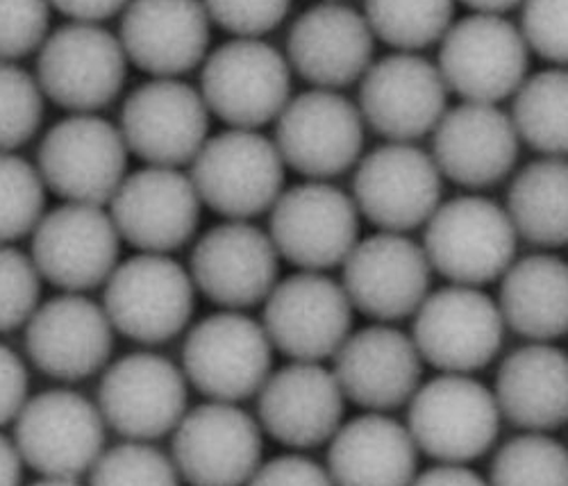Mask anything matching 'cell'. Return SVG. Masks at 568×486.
Returning a JSON list of instances; mask_svg holds the SVG:
<instances>
[{
  "label": "cell",
  "instance_id": "cell-27",
  "mask_svg": "<svg viewBox=\"0 0 568 486\" xmlns=\"http://www.w3.org/2000/svg\"><path fill=\"white\" fill-rule=\"evenodd\" d=\"M333 360L346 401L366 412L398 409L420 386L423 357L414 338L389 323L351 332Z\"/></svg>",
  "mask_w": 568,
  "mask_h": 486
},
{
  "label": "cell",
  "instance_id": "cell-33",
  "mask_svg": "<svg viewBox=\"0 0 568 486\" xmlns=\"http://www.w3.org/2000/svg\"><path fill=\"white\" fill-rule=\"evenodd\" d=\"M505 210L516 234L535 246H568V158H541L520 169Z\"/></svg>",
  "mask_w": 568,
  "mask_h": 486
},
{
  "label": "cell",
  "instance_id": "cell-41",
  "mask_svg": "<svg viewBox=\"0 0 568 486\" xmlns=\"http://www.w3.org/2000/svg\"><path fill=\"white\" fill-rule=\"evenodd\" d=\"M49 0H0V62L37 53L51 34Z\"/></svg>",
  "mask_w": 568,
  "mask_h": 486
},
{
  "label": "cell",
  "instance_id": "cell-13",
  "mask_svg": "<svg viewBox=\"0 0 568 486\" xmlns=\"http://www.w3.org/2000/svg\"><path fill=\"white\" fill-rule=\"evenodd\" d=\"M505 327L498 303L480 286L448 284L416 310L412 338L423 362L442 373L470 375L496 360Z\"/></svg>",
  "mask_w": 568,
  "mask_h": 486
},
{
  "label": "cell",
  "instance_id": "cell-17",
  "mask_svg": "<svg viewBox=\"0 0 568 486\" xmlns=\"http://www.w3.org/2000/svg\"><path fill=\"white\" fill-rule=\"evenodd\" d=\"M121 241L105 207L62 203L34 227L30 257L41 280L64 294H87L105 286L119 266Z\"/></svg>",
  "mask_w": 568,
  "mask_h": 486
},
{
  "label": "cell",
  "instance_id": "cell-29",
  "mask_svg": "<svg viewBox=\"0 0 568 486\" xmlns=\"http://www.w3.org/2000/svg\"><path fill=\"white\" fill-rule=\"evenodd\" d=\"M518 143L507 112L498 105L464 101L435 128L430 155L450 182L464 189H487L514 171Z\"/></svg>",
  "mask_w": 568,
  "mask_h": 486
},
{
  "label": "cell",
  "instance_id": "cell-26",
  "mask_svg": "<svg viewBox=\"0 0 568 486\" xmlns=\"http://www.w3.org/2000/svg\"><path fill=\"white\" fill-rule=\"evenodd\" d=\"M212 21L203 0H130L119 41L128 62L151 78H184L210 55Z\"/></svg>",
  "mask_w": 568,
  "mask_h": 486
},
{
  "label": "cell",
  "instance_id": "cell-43",
  "mask_svg": "<svg viewBox=\"0 0 568 486\" xmlns=\"http://www.w3.org/2000/svg\"><path fill=\"white\" fill-rule=\"evenodd\" d=\"M294 0H203L207 17L232 37L262 39L287 19Z\"/></svg>",
  "mask_w": 568,
  "mask_h": 486
},
{
  "label": "cell",
  "instance_id": "cell-5",
  "mask_svg": "<svg viewBox=\"0 0 568 486\" xmlns=\"http://www.w3.org/2000/svg\"><path fill=\"white\" fill-rule=\"evenodd\" d=\"M192 273L171 255L139 253L119 262L105 282L103 307L114 332L144 346L169 344L196 310Z\"/></svg>",
  "mask_w": 568,
  "mask_h": 486
},
{
  "label": "cell",
  "instance_id": "cell-45",
  "mask_svg": "<svg viewBox=\"0 0 568 486\" xmlns=\"http://www.w3.org/2000/svg\"><path fill=\"white\" fill-rule=\"evenodd\" d=\"M30 375L23 360L6 344H0V427L17 421L28 403Z\"/></svg>",
  "mask_w": 568,
  "mask_h": 486
},
{
  "label": "cell",
  "instance_id": "cell-12",
  "mask_svg": "<svg viewBox=\"0 0 568 486\" xmlns=\"http://www.w3.org/2000/svg\"><path fill=\"white\" fill-rule=\"evenodd\" d=\"M437 67L462 101L498 105L526 82L530 48L505 17L476 12L448 28Z\"/></svg>",
  "mask_w": 568,
  "mask_h": 486
},
{
  "label": "cell",
  "instance_id": "cell-4",
  "mask_svg": "<svg viewBox=\"0 0 568 486\" xmlns=\"http://www.w3.org/2000/svg\"><path fill=\"white\" fill-rule=\"evenodd\" d=\"M407 429L439 464H468L491 450L500 432L494 392L473 375L442 373L423 382L407 403Z\"/></svg>",
  "mask_w": 568,
  "mask_h": 486
},
{
  "label": "cell",
  "instance_id": "cell-7",
  "mask_svg": "<svg viewBox=\"0 0 568 486\" xmlns=\"http://www.w3.org/2000/svg\"><path fill=\"white\" fill-rule=\"evenodd\" d=\"M128 158L119 125L101 114H69L43 134L37 169L64 203L105 207L128 175Z\"/></svg>",
  "mask_w": 568,
  "mask_h": 486
},
{
  "label": "cell",
  "instance_id": "cell-35",
  "mask_svg": "<svg viewBox=\"0 0 568 486\" xmlns=\"http://www.w3.org/2000/svg\"><path fill=\"white\" fill-rule=\"evenodd\" d=\"M453 17L455 0H364L373 34L398 53H416L442 41Z\"/></svg>",
  "mask_w": 568,
  "mask_h": 486
},
{
  "label": "cell",
  "instance_id": "cell-34",
  "mask_svg": "<svg viewBox=\"0 0 568 486\" xmlns=\"http://www.w3.org/2000/svg\"><path fill=\"white\" fill-rule=\"evenodd\" d=\"M518 139L544 158H568V69L539 71L514 93Z\"/></svg>",
  "mask_w": 568,
  "mask_h": 486
},
{
  "label": "cell",
  "instance_id": "cell-16",
  "mask_svg": "<svg viewBox=\"0 0 568 486\" xmlns=\"http://www.w3.org/2000/svg\"><path fill=\"white\" fill-rule=\"evenodd\" d=\"M444 175L416 143L387 141L357 162L353 201L383 232L407 234L430 221L442 205Z\"/></svg>",
  "mask_w": 568,
  "mask_h": 486
},
{
  "label": "cell",
  "instance_id": "cell-25",
  "mask_svg": "<svg viewBox=\"0 0 568 486\" xmlns=\"http://www.w3.org/2000/svg\"><path fill=\"white\" fill-rule=\"evenodd\" d=\"M346 396L333 368L292 362L271 373L257 394V418L273 439L294 450L327 444L344 425Z\"/></svg>",
  "mask_w": 568,
  "mask_h": 486
},
{
  "label": "cell",
  "instance_id": "cell-47",
  "mask_svg": "<svg viewBox=\"0 0 568 486\" xmlns=\"http://www.w3.org/2000/svg\"><path fill=\"white\" fill-rule=\"evenodd\" d=\"M409 486H489V482L466 464H437L416 475Z\"/></svg>",
  "mask_w": 568,
  "mask_h": 486
},
{
  "label": "cell",
  "instance_id": "cell-48",
  "mask_svg": "<svg viewBox=\"0 0 568 486\" xmlns=\"http://www.w3.org/2000/svg\"><path fill=\"white\" fill-rule=\"evenodd\" d=\"M23 459L17 450V444L0 434V486H21Z\"/></svg>",
  "mask_w": 568,
  "mask_h": 486
},
{
  "label": "cell",
  "instance_id": "cell-39",
  "mask_svg": "<svg viewBox=\"0 0 568 486\" xmlns=\"http://www.w3.org/2000/svg\"><path fill=\"white\" fill-rule=\"evenodd\" d=\"M169 455L149 442H125L105 450L89 470V486H180Z\"/></svg>",
  "mask_w": 568,
  "mask_h": 486
},
{
  "label": "cell",
  "instance_id": "cell-50",
  "mask_svg": "<svg viewBox=\"0 0 568 486\" xmlns=\"http://www.w3.org/2000/svg\"><path fill=\"white\" fill-rule=\"evenodd\" d=\"M30 486H82L78 479H62V477H41Z\"/></svg>",
  "mask_w": 568,
  "mask_h": 486
},
{
  "label": "cell",
  "instance_id": "cell-18",
  "mask_svg": "<svg viewBox=\"0 0 568 486\" xmlns=\"http://www.w3.org/2000/svg\"><path fill=\"white\" fill-rule=\"evenodd\" d=\"M262 425L236 403L210 401L173 429L171 459L192 486H246L262 466Z\"/></svg>",
  "mask_w": 568,
  "mask_h": 486
},
{
  "label": "cell",
  "instance_id": "cell-14",
  "mask_svg": "<svg viewBox=\"0 0 568 486\" xmlns=\"http://www.w3.org/2000/svg\"><path fill=\"white\" fill-rule=\"evenodd\" d=\"M210 110L182 78H151L121 108L119 130L130 155L146 166H189L210 139Z\"/></svg>",
  "mask_w": 568,
  "mask_h": 486
},
{
  "label": "cell",
  "instance_id": "cell-37",
  "mask_svg": "<svg viewBox=\"0 0 568 486\" xmlns=\"http://www.w3.org/2000/svg\"><path fill=\"white\" fill-rule=\"evenodd\" d=\"M45 184L37 164L0 153V246L32 234L45 214Z\"/></svg>",
  "mask_w": 568,
  "mask_h": 486
},
{
  "label": "cell",
  "instance_id": "cell-32",
  "mask_svg": "<svg viewBox=\"0 0 568 486\" xmlns=\"http://www.w3.org/2000/svg\"><path fill=\"white\" fill-rule=\"evenodd\" d=\"M498 307L507 327L530 342L552 344L568 334V262L557 255H530L500 277Z\"/></svg>",
  "mask_w": 568,
  "mask_h": 486
},
{
  "label": "cell",
  "instance_id": "cell-30",
  "mask_svg": "<svg viewBox=\"0 0 568 486\" xmlns=\"http://www.w3.org/2000/svg\"><path fill=\"white\" fill-rule=\"evenodd\" d=\"M416 466L418 448L407 425L385 412H366L329 439L325 468L335 486H409Z\"/></svg>",
  "mask_w": 568,
  "mask_h": 486
},
{
  "label": "cell",
  "instance_id": "cell-40",
  "mask_svg": "<svg viewBox=\"0 0 568 486\" xmlns=\"http://www.w3.org/2000/svg\"><path fill=\"white\" fill-rule=\"evenodd\" d=\"M41 298V275L30 255L0 246V334L26 327Z\"/></svg>",
  "mask_w": 568,
  "mask_h": 486
},
{
  "label": "cell",
  "instance_id": "cell-6",
  "mask_svg": "<svg viewBox=\"0 0 568 486\" xmlns=\"http://www.w3.org/2000/svg\"><path fill=\"white\" fill-rule=\"evenodd\" d=\"M518 234L505 207L485 196L442 203L425 223L423 251L450 284L483 286L514 264Z\"/></svg>",
  "mask_w": 568,
  "mask_h": 486
},
{
  "label": "cell",
  "instance_id": "cell-36",
  "mask_svg": "<svg viewBox=\"0 0 568 486\" xmlns=\"http://www.w3.org/2000/svg\"><path fill=\"white\" fill-rule=\"evenodd\" d=\"M489 486H568V448L548 432L518 434L496 453Z\"/></svg>",
  "mask_w": 568,
  "mask_h": 486
},
{
  "label": "cell",
  "instance_id": "cell-23",
  "mask_svg": "<svg viewBox=\"0 0 568 486\" xmlns=\"http://www.w3.org/2000/svg\"><path fill=\"white\" fill-rule=\"evenodd\" d=\"M189 273L210 303L246 312L264 303L277 284L280 255L268 232L251 221H223L196 241Z\"/></svg>",
  "mask_w": 568,
  "mask_h": 486
},
{
  "label": "cell",
  "instance_id": "cell-38",
  "mask_svg": "<svg viewBox=\"0 0 568 486\" xmlns=\"http://www.w3.org/2000/svg\"><path fill=\"white\" fill-rule=\"evenodd\" d=\"M45 95L32 73L0 62V153H17L43 123Z\"/></svg>",
  "mask_w": 568,
  "mask_h": 486
},
{
  "label": "cell",
  "instance_id": "cell-21",
  "mask_svg": "<svg viewBox=\"0 0 568 486\" xmlns=\"http://www.w3.org/2000/svg\"><path fill=\"white\" fill-rule=\"evenodd\" d=\"M342 269V284L353 307L377 323L414 316L430 294L428 255L400 232L381 230L359 239Z\"/></svg>",
  "mask_w": 568,
  "mask_h": 486
},
{
  "label": "cell",
  "instance_id": "cell-3",
  "mask_svg": "<svg viewBox=\"0 0 568 486\" xmlns=\"http://www.w3.org/2000/svg\"><path fill=\"white\" fill-rule=\"evenodd\" d=\"M128 64L119 34L101 23L71 21L41 43L34 78L45 101L69 114H99L121 95Z\"/></svg>",
  "mask_w": 568,
  "mask_h": 486
},
{
  "label": "cell",
  "instance_id": "cell-44",
  "mask_svg": "<svg viewBox=\"0 0 568 486\" xmlns=\"http://www.w3.org/2000/svg\"><path fill=\"white\" fill-rule=\"evenodd\" d=\"M246 486H335L327 468L303 455H280L262 464Z\"/></svg>",
  "mask_w": 568,
  "mask_h": 486
},
{
  "label": "cell",
  "instance_id": "cell-2",
  "mask_svg": "<svg viewBox=\"0 0 568 486\" xmlns=\"http://www.w3.org/2000/svg\"><path fill=\"white\" fill-rule=\"evenodd\" d=\"M292 75L287 55L275 45L234 37L205 58L199 91L210 114L227 128L260 130L292 101Z\"/></svg>",
  "mask_w": 568,
  "mask_h": 486
},
{
  "label": "cell",
  "instance_id": "cell-49",
  "mask_svg": "<svg viewBox=\"0 0 568 486\" xmlns=\"http://www.w3.org/2000/svg\"><path fill=\"white\" fill-rule=\"evenodd\" d=\"M462 6L470 8L478 14H505L518 6H524V0H459Z\"/></svg>",
  "mask_w": 568,
  "mask_h": 486
},
{
  "label": "cell",
  "instance_id": "cell-19",
  "mask_svg": "<svg viewBox=\"0 0 568 486\" xmlns=\"http://www.w3.org/2000/svg\"><path fill=\"white\" fill-rule=\"evenodd\" d=\"M186 377L169 357L130 353L110 364L99 384V409L128 442H158L186 414Z\"/></svg>",
  "mask_w": 568,
  "mask_h": 486
},
{
  "label": "cell",
  "instance_id": "cell-31",
  "mask_svg": "<svg viewBox=\"0 0 568 486\" xmlns=\"http://www.w3.org/2000/svg\"><path fill=\"white\" fill-rule=\"evenodd\" d=\"M500 414L526 432H552L568 423V353L530 342L509 353L496 375Z\"/></svg>",
  "mask_w": 568,
  "mask_h": 486
},
{
  "label": "cell",
  "instance_id": "cell-15",
  "mask_svg": "<svg viewBox=\"0 0 568 486\" xmlns=\"http://www.w3.org/2000/svg\"><path fill=\"white\" fill-rule=\"evenodd\" d=\"M353 303L342 282L298 271L280 280L264 301L262 325L275 351L292 362L333 360L353 332Z\"/></svg>",
  "mask_w": 568,
  "mask_h": 486
},
{
  "label": "cell",
  "instance_id": "cell-11",
  "mask_svg": "<svg viewBox=\"0 0 568 486\" xmlns=\"http://www.w3.org/2000/svg\"><path fill=\"white\" fill-rule=\"evenodd\" d=\"M366 123L342 91L310 89L292 95L275 121V145L292 171L307 180H333L351 171L364 151Z\"/></svg>",
  "mask_w": 568,
  "mask_h": 486
},
{
  "label": "cell",
  "instance_id": "cell-28",
  "mask_svg": "<svg viewBox=\"0 0 568 486\" xmlns=\"http://www.w3.org/2000/svg\"><path fill=\"white\" fill-rule=\"evenodd\" d=\"M373 51L375 34L364 14L323 0L292 23L284 55L292 71L314 89L342 91L364 78Z\"/></svg>",
  "mask_w": 568,
  "mask_h": 486
},
{
  "label": "cell",
  "instance_id": "cell-1",
  "mask_svg": "<svg viewBox=\"0 0 568 486\" xmlns=\"http://www.w3.org/2000/svg\"><path fill=\"white\" fill-rule=\"evenodd\" d=\"M284 171L287 164L275 141L242 128L210 136L189 164L203 205L225 221H251L271 212L284 191Z\"/></svg>",
  "mask_w": 568,
  "mask_h": 486
},
{
  "label": "cell",
  "instance_id": "cell-9",
  "mask_svg": "<svg viewBox=\"0 0 568 486\" xmlns=\"http://www.w3.org/2000/svg\"><path fill=\"white\" fill-rule=\"evenodd\" d=\"M268 236L282 260L298 271L325 273L346 262L359 241V210L335 184L307 180L271 207Z\"/></svg>",
  "mask_w": 568,
  "mask_h": 486
},
{
  "label": "cell",
  "instance_id": "cell-8",
  "mask_svg": "<svg viewBox=\"0 0 568 486\" xmlns=\"http://www.w3.org/2000/svg\"><path fill=\"white\" fill-rule=\"evenodd\" d=\"M273 351L260 321L244 312L221 310L189 330L182 371L205 398L242 403L257 396L268 379Z\"/></svg>",
  "mask_w": 568,
  "mask_h": 486
},
{
  "label": "cell",
  "instance_id": "cell-22",
  "mask_svg": "<svg viewBox=\"0 0 568 486\" xmlns=\"http://www.w3.org/2000/svg\"><path fill=\"white\" fill-rule=\"evenodd\" d=\"M448 93L437 64L416 53H394L368 67L357 108L373 132L414 143L435 132L448 112Z\"/></svg>",
  "mask_w": 568,
  "mask_h": 486
},
{
  "label": "cell",
  "instance_id": "cell-20",
  "mask_svg": "<svg viewBox=\"0 0 568 486\" xmlns=\"http://www.w3.org/2000/svg\"><path fill=\"white\" fill-rule=\"evenodd\" d=\"M108 212L132 249L171 255L196 236L203 201L182 169L144 166L125 175Z\"/></svg>",
  "mask_w": 568,
  "mask_h": 486
},
{
  "label": "cell",
  "instance_id": "cell-42",
  "mask_svg": "<svg viewBox=\"0 0 568 486\" xmlns=\"http://www.w3.org/2000/svg\"><path fill=\"white\" fill-rule=\"evenodd\" d=\"M518 30L541 60L568 67V0H524Z\"/></svg>",
  "mask_w": 568,
  "mask_h": 486
},
{
  "label": "cell",
  "instance_id": "cell-10",
  "mask_svg": "<svg viewBox=\"0 0 568 486\" xmlns=\"http://www.w3.org/2000/svg\"><path fill=\"white\" fill-rule=\"evenodd\" d=\"M108 423L97 403L71 388H49L14 421V444L41 477L78 479L105 453Z\"/></svg>",
  "mask_w": 568,
  "mask_h": 486
},
{
  "label": "cell",
  "instance_id": "cell-24",
  "mask_svg": "<svg viewBox=\"0 0 568 486\" xmlns=\"http://www.w3.org/2000/svg\"><path fill=\"white\" fill-rule=\"evenodd\" d=\"M114 351V327L103 305L84 294L45 301L26 323V353L37 371L60 382L101 373Z\"/></svg>",
  "mask_w": 568,
  "mask_h": 486
},
{
  "label": "cell",
  "instance_id": "cell-51",
  "mask_svg": "<svg viewBox=\"0 0 568 486\" xmlns=\"http://www.w3.org/2000/svg\"><path fill=\"white\" fill-rule=\"evenodd\" d=\"M327 3H342V0H327Z\"/></svg>",
  "mask_w": 568,
  "mask_h": 486
},
{
  "label": "cell",
  "instance_id": "cell-46",
  "mask_svg": "<svg viewBox=\"0 0 568 486\" xmlns=\"http://www.w3.org/2000/svg\"><path fill=\"white\" fill-rule=\"evenodd\" d=\"M51 8L78 23H103L121 14L130 0H49Z\"/></svg>",
  "mask_w": 568,
  "mask_h": 486
}]
</instances>
